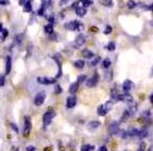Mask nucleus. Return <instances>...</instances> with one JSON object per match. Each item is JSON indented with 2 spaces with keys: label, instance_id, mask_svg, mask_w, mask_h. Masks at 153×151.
I'll return each instance as SVG.
<instances>
[{
  "label": "nucleus",
  "instance_id": "nucleus-1",
  "mask_svg": "<svg viewBox=\"0 0 153 151\" xmlns=\"http://www.w3.org/2000/svg\"><path fill=\"white\" fill-rule=\"evenodd\" d=\"M112 106H113L112 101H108L105 104H101V106H99L98 110H97V112H98V115H100V116L106 115V114H108V113L111 111Z\"/></svg>",
  "mask_w": 153,
  "mask_h": 151
},
{
  "label": "nucleus",
  "instance_id": "nucleus-2",
  "mask_svg": "<svg viewBox=\"0 0 153 151\" xmlns=\"http://www.w3.org/2000/svg\"><path fill=\"white\" fill-rule=\"evenodd\" d=\"M65 28L67 30H70V31H74V30H80L82 28V25L76 20H72L70 22H67L65 25Z\"/></svg>",
  "mask_w": 153,
  "mask_h": 151
},
{
  "label": "nucleus",
  "instance_id": "nucleus-3",
  "mask_svg": "<svg viewBox=\"0 0 153 151\" xmlns=\"http://www.w3.org/2000/svg\"><path fill=\"white\" fill-rule=\"evenodd\" d=\"M32 129V123H31V118L27 116L25 118V128H24V136H28L30 134Z\"/></svg>",
  "mask_w": 153,
  "mask_h": 151
},
{
  "label": "nucleus",
  "instance_id": "nucleus-4",
  "mask_svg": "<svg viewBox=\"0 0 153 151\" xmlns=\"http://www.w3.org/2000/svg\"><path fill=\"white\" fill-rule=\"evenodd\" d=\"M54 116H55V113L54 112H50V111H49V112H46L45 114H44V117H43L44 125H45L46 127L50 125Z\"/></svg>",
  "mask_w": 153,
  "mask_h": 151
},
{
  "label": "nucleus",
  "instance_id": "nucleus-5",
  "mask_svg": "<svg viewBox=\"0 0 153 151\" xmlns=\"http://www.w3.org/2000/svg\"><path fill=\"white\" fill-rule=\"evenodd\" d=\"M99 81V76L98 74H95L94 76H91L88 80H86V86L87 87H94L97 85Z\"/></svg>",
  "mask_w": 153,
  "mask_h": 151
},
{
  "label": "nucleus",
  "instance_id": "nucleus-6",
  "mask_svg": "<svg viewBox=\"0 0 153 151\" xmlns=\"http://www.w3.org/2000/svg\"><path fill=\"white\" fill-rule=\"evenodd\" d=\"M84 43H85V36H84L83 34H80L76 39V41L72 43V47H74V48H80L81 46L84 45Z\"/></svg>",
  "mask_w": 153,
  "mask_h": 151
},
{
  "label": "nucleus",
  "instance_id": "nucleus-7",
  "mask_svg": "<svg viewBox=\"0 0 153 151\" xmlns=\"http://www.w3.org/2000/svg\"><path fill=\"white\" fill-rule=\"evenodd\" d=\"M45 99H46V94L44 93V91H42V93L36 95L35 99H34V103H35L37 106H39L45 102Z\"/></svg>",
  "mask_w": 153,
  "mask_h": 151
},
{
  "label": "nucleus",
  "instance_id": "nucleus-8",
  "mask_svg": "<svg viewBox=\"0 0 153 151\" xmlns=\"http://www.w3.org/2000/svg\"><path fill=\"white\" fill-rule=\"evenodd\" d=\"M119 125H118V122H113L111 123V126L108 127V132H110V134H118L119 133Z\"/></svg>",
  "mask_w": 153,
  "mask_h": 151
},
{
  "label": "nucleus",
  "instance_id": "nucleus-9",
  "mask_svg": "<svg viewBox=\"0 0 153 151\" xmlns=\"http://www.w3.org/2000/svg\"><path fill=\"white\" fill-rule=\"evenodd\" d=\"M76 104V98L74 96H70V97H68L67 98V100H66V106L68 109H71V108H74V106Z\"/></svg>",
  "mask_w": 153,
  "mask_h": 151
},
{
  "label": "nucleus",
  "instance_id": "nucleus-10",
  "mask_svg": "<svg viewBox=\"0 0 153 151\" xmlns=\"http://www.w3.org/2000/svg\"><path fill=\"white\" fill-rule=\"evenodd\" d=\"M118 100L119 101H124V102H133V98L130 94L126 93L123 95H119L118 96Z\"/></svg>",
  "mask_w": 153,
  "mask_h": 151
},
{
  "label": "nucleus",
  "instance_id": "nucleus-11",
  "mask_svg": "<svg viewBox=\"0 0 153 151\" xmlns=\"http://www.w3.org/2000/svg\"><path fill=\"white\" fill-rule=\"evenodd\" d=\"M132 86H133V83H132L131 80H126V81L123 82V84H122V89H123L126 93H128V91L132 89Z\"/></svg>",
  "mask_w": 153,
  "mask_h": 151
},
{
  "label": "nucleus",
  "instance_id": "nucleus-12",
  "mask_svg": "<svg viewBox=\"0 0 153 151\" xmlns=\"http://www.w3.org/2000/svg\"><path fill=\"white\" fill-rule=\"evenodd\" d=\"M38 82L39 83H43V84H51V83H54L55 79H52V78H38Z\"/></svg>",
  "mask_w": 153,
  "mask_h": 151
},
{
  "label": "nucleus",
  "instance_id": "nucleus-13",
  "mask_svg": "<svg viewBox=\"0 0 153 151\" xmlns=\"http://www.w3.org/2000/svg\"><path fill=\"white\" fill-rule=\"evenodd\" d=\"M99 126H100V121H98V120H94V121L88 122V126H87V128H88V130L93 131V130L97 129Z\"/></svg>",
  "mask_w": 153,
  "mask_h": 151
},
{
  "label": "nucleus",
  "instance_id": "nucleus-14",
  "mask_svg": "<svg viewBox=\"0 0 153 151\" xmlns=\"http://www.w3.org/2000/svg\"><path fill=\"white\" fill-rule=\"evenodd\" d=\"M76 14L80 17L84 16V15L86 14V9L84 7H78L76 9Z\"/></svg>",
  "mask_w": 153,
  "mask_h": 151
},
{
  "label": "nucleus",
  "instance_id": "nucleus-15",
  "mask_svg": "<svg viewBox=\"0 0 153 151\" xmlns=\"http://www.w3.org/2000/svg\"><path fill=\"white\" fill-rule=\"evenodd\" d=\"M82 55H83L85 59H91V58H94V55L95 54H94L93 51L88 50V49H85V50L82 51Z\"/></svg>",
  "mask_w": 153,
  "mask_h": 151
},
{
  "label": "nucleus",
  "instance_id": "nucleus-16",
  "mask_svg": "<svg viewBox=\"0 0 153 151\" xmlns=\"http://www.w3.org/2000/svg\"><path fill=\"white\" fill-rule=\"evenodd\" d=\"M11 66H12V60H11V57H7V65H5V74H9L11 72Z\"/></svg>",
  "mask_w": 153,
  "mask_h": 151
},
{
  "label": "nucleus",
  "instance_id": "nucleus-17",
  "mask_svg": "<svg viewBox=\"0 0 153 151\" xmlns=\"http://www.w3.org/2000/svg\"><path fill=\"white\" fill-rule=\"evenodd\" d=\"M24 10L26 13H30L32 11V5H31V1H26L24 4Z\"/></svg>",
  "mask_w": 153,
  "mask_h": 151
},
{
  "label": "nucleus",
  "instance_id": "nucleus-18",
  "mask_svg": "<svg viewBox=\"0 0 153 151\" xmlns=\"http://www.w3.org/2000/svg\"><path fill=\"white\" fill-rule=\"evenodd\" d=\"M138 132H139V130L133 128V129H131V130H129V131H128V134H129V137L136 136V135L138 136Z\"/></svg>",
  "mask_w": 153,
  "mask_h": 151
},
{
  "label": "nucleus",
  "instance_id": "nucleus-19",
  "mask_svg": "<svg viewBox=\"0 0 153 151\" xmlns=\"http://www.w3.org/2000/svg\"><path fill=\"white\" fill-rule=\"evenodd\" d=\"M78 87H79V83L78 82H74L70 85V89H69V91L71 94H74L76 91H78Z\"/></svg>",
  "mask_w": 153,
  "mask_h": 151
},
{
  "label": "nucleus",
  "instance_id": "nucleus-20",
  "mask_svg": "<svg viewBox=\"0 0 153 151\" xmlns=\"http://www.w3.org/2000/svg\"><path fill=\"white\" fill-rule=\"evenodd\" d=\"M111 64H112V62H111L110 59H104V60L102 61V67L105 68V69H108L111 66Z\"/></svg>",
  "mask_w": 153,
  "mask_h": 151
},
{
  "label": "nucleus",
  "instance_id": "nucleus-21",
  "mask_svg": "<svg viewBox=\"0 0 153 151\" xmlns=\"http://www.w3.org/2000/svg\"><path fill=\"white\" fill-rule=\"evenodd\" d=\"M148 136V131L147 130H139V132H138V137L140 139H143L145 137H147Z\"/></svg>",
  "mask_w": 153,
  "mask_h": 151
},
{
  "label": "nucleus",
  "instance_id": "nucleus-22",
  "mask_svg": "<svg viewBox=\"0 0 153 151\" xmlns=\"http://www.w3.org/2000/svg\"><path fill=\"white\" fill-rule=\"evenodd\" d=\"M84 65H85V63H84V61H76L74 62V66H76V68H79V69H82V68L84 67Z\"/></svg>",
  "mask_w": 153,
  "mask_h": 151
},
{
  "label": "nucleus",
  "instance_id": "nucleus-23",
  "mask_svg": "<svg viewBox=\"0 0 153 151\" xmlns=\"http://www.w3.org/2000/svg\"><path fill=\"white\" fill-rule=\"evenodd\" d=\"M45 32L46 33H49V34H52L53 33V26L52 24H49L47 26H45Z\"/></svg>",
  "mask_w": 153,
  "mask_h": 151
},
{
  "label": "nucleus",
  "instance_id": "nucleus-24",
  "mask_svg": "<svg viewBox=\"0 0 153 151\" xmlns=\"http://www.w3.org/2000/svg\"><path fill=\"white\" fill-rule=\"evenodd\" d=\"M118 96H119V94L116 91V89H113L112 93H111V97H112V101H116L118 100Z\"/></svg>",
  "mask_w": 153,
  "mask_h": 151
},
{
  "label": "nucleus",
  "instance_id": "nucleus-25",
  "mask_svg": "<svg viewBox=\"0 0 153 151\" xmlns=\"http://www.w3.org/2000/svg\"><path fill=\"white\" fill-rule=\"evenodd\" d=\"M95 149L94 146H89V145H83L81 148V151H91Z\"/></svg>",
  "mask_w": 153,
  "mask_h": 151
},
{
  "label": "nucleus",
  "instance_id": "nucleus-26",
  "mask_svg": "<svg viewBox=\"0 0 153 151\" xmlns=\"http://www.w3.org/2000/svg\"><path fill=\"white\" fill-rule=\"evenodd\" d=\"M115 48H116V44H115L114 42H110V43L108 44V49L110 51H114Z\"/></svg>",
  "mask_w": 153,
  "mask_h": 151
},
{
  "label": "nucleus",
  "instance_id": "nucleus-27",
  "mask_svg": "<svg viewBox=\"0 0 153 151\" xmlns=\"http://www.w3.org/2000/svg\"><path fill=\"white\" fill-rule=\"evenodd\" d=\"M100 60H101V59L99 58V57H96L95 60H93V61L91 62V66H96V65H97L99 62H100Z\"/></svg>",
  "mask_w": 153,
  "mask_h": 151
},
{
  "label": "nucleus",
  "instance_id": "nucleus-28",
  "mask_svg": "<svg viewBox=\"0 0 153 151\" xmlns=\"http://www.w3.org/2000/svg\"><path fill=\"white\" fill-rule=\"evenodd\" d=\"M112 31H113L112 27H111V26H106V27H105V30L103 31V33H104V34H110Z\"/></svg>",
  "mask_w": 153,
  "mask_h": 151
},
{
  "label": "nucleus",
  "instance_id": "nucleus-29",
  "mask_svg": "<svg viewBox=\"0 0 153 151\" xmlns=\"http://www.w3.org/2000/svg\"><path fill=\"white\" fill-rule=\"evenodd\" d=\"M86 80V76L85 74H81V76H79V78H78V83H82V82H84Z\"/></svg>",
  "mask_w": 153,
  "mask_h": 151
},
{
  "label": "nucleus",
  "instance_id": "nucleus-30",
  "mask_svg": "<svg viewBox=\"0 0 153 151\" xmlns=\"http://www.w3.org/2000/svg\"><path fill=\"white\" fill-rule=\"evenodd\" d=\"M82 3H83V7L86 9V7H89V5H91L94 2L93 1H91V0H86V1H83Z\"/></svg>",
  "mask_w": 153,
  "mask_h": 151
},
{
  "label": "nucleus",
  "instance_id": "nucleus-31",
  "mask_svg": "<svg viewBox=\"0 0 153 151\" xmlns=\"http://www.w3.org/2000/svg\"><path fill=\"white\" fill-rule=\"evenodd\" d=\"M100 3L105 7H112L113 5V1H100Z\"/></svg>",
  "mask_w": 153,
  "mask_h": 151
},
{
  "label": "nucleus",
  "instance_id": "nucleus-32",
  "mask_svg": "<svg viewBox=\"0 0 153 151\" xmlns=\"http://www.w3.org/2000/svg\"><path fill=\"white\" fill-rule=\"evenodd\" d=\"M136 4L137 3L135 2V1H129V2H128V7H129V9H133V7H136Z\"/></svg>",
  "mask_w": 153,
  "mask_h": 151
},
{
  "label": "nucleus",
  "instance_id": "nucleus-33",
  "mask_svg": "<svg viewBox=\"0 0 153 151\" xmlns=\"http://www.w3.org/2000/svg\"><path fill=\"white\" fill-rule=\"evenodd\" d=\"M10 126H11V128H12V129L14 130L15 132H17V133H18V132H19V129H18V127H17V126L15 125V123L11 122V123H10Z\"/></svg>",
  "mask_w": 153,
  "mask_h": 151
},
{
  "label": "nucleus",
  "instance_id": "nucleus-34",
  "mask_svg": "<svg viewBox=\"0 0 153 151\" xmlns=\"http://www.w3.org/2000/svg\"><path fill=\"white\" fill-rule=\"evenodd\" d=\"M145 148H146V144L145 143H141L140 145H139V149H138V151H145Z\"/></svg>",
  "mask_w": 153,
  "mask_h": 151
},
{
  "label": "nucleus",
  "instance_id": "nucleus-35",
  "mask_svg": "<svg viewBox=\"0 0 153 151\" xmlns=\"http://www.w3.org/2000/svg\"><path fill=\"white\" fill-rule=\"evenodd\" d=\"M4 76H0V86H3V85H4Z\"/></svg>",
  "mask_w": 153,
  "mask_h": 151
},
{
  "label": "nucleus",
  "instance_id": "nucleus-36",
  "mask_svg": "<svg viewBox=\"0 0 153 151\" xmlns=\"http://www.w3.org/2000/svg\"><path fill=\"white\" fill-rule=\"evenodd\" d=\"M111 79H112V72H111L110 70H108V71H106V80L110 81Z\"/></svg>",
  "mask_w": 153,
  "mask_h": 151
},
{
  "label": "nucleus",
  "instance_id": "nucleus-37",
  "mask_svg": "<svg viewBox=\"0 0 153 151\" xmlns=\"http://www.w3.org/2000/svg\"><path fill=\"white\" fill-rule=\"evenodd\" d=\"M55 89H55V93H56V94H59V93H61V91H62V87H61L60 85H57Z\"/></svg>",
  "mask_w": 153,
  "mask_h": 151
},
{
  "label": "nucleus",
  "instance_id": "nucleus-38",
  "mask_svg": "<svg viewBox=\"0 0 153 151\" xmlns=\"http://www.w3.org/2000/svg\"><path fill=\"white\" fill-rule=\"evenodd\" d=\"M27 151H35V147H33V146H29L28 148H27Z\"/></svg>",
  "mask_w": 153,
  "mask_h": 151
},
{
  "label": "nucleus",
  "instance_id": "nucleus-39",
  "mask_svg": "<svg viewBox=\"0 0 153 151\" xmlns=\"http://www.w3.org/2000/svg\"><path fill=\"white\" fill-rule=\"evenodd\" d=\"M2 33H3V39H5V37H7V31L5 29H3Z\"/></svg>",
  "mask_w": 153,
  "mask_h": 151
},
{
  "label": "nucleus",
  "instance_id": "nucleus-40",
  "mask_svg": "<svg viewBox=\"0 0 153 151\" xmlns=\"http://www.w3.org/2000/svg\"><path fill=\"white\" fill-rule=\"evenodd\" d=\"M44 11H45V9H44V7H41V10L38 11V14H39V15H43L44 14Z\"/></svg>",
  "mask_w": 153,
  "mask_h": 151
},
{
  "label": "nucleus",
  "instance_id": "nucleus-41",
  "mask_svg": "<svg viewBox=\"0 0 153 151\" xmlns=\"http://www.w3.org/2000/svg\"><path fill=\"white\" fill-rule=\"evenodd\" d=\"M99 151H108V150H106V147H105V146H102V147H100Z\"/></svg>",
  "mask_w": 153,
  "mask_h": 151
},
{
  "label": "nucleus",
  "instance_id": "nucleus-42",
  "mask_svg": "<svg viewBox=\"0 0 153 151\" xmlns=\"http://www.w3.org/2000/svg\"><path fill=\"white\" fill-rule=\"evenodd\" d=\"M9 3V1H5V0H1L0 1V4H7Z\"/></svg>",
  "mask_w": 153,
  "mask_h": 151
},
{
  "label": "nucleus",
  "instance_id": "nucleus-43",
  "mask_svg": "<svg viewBox=\"0 0 153 151\" xmlns=\"http://www.w3.org/2000/svg\"><path fill=\"white\" fill-rule=\"evenodd\" d=\"M150 101L153 103V93H152V95H151V96H150Z\"/></svg>",
  "mask_w": 153,
  "mask_h": 151
},
{
  "label": "nucleus",
  "instance_id": "nucleus-44",
  "mask_svg": "<svg viewBox=\"0 0 153 151\" xmlns=\"http://www.w3.org/2000/svg\"><path fill=\"white\" fill-rule=\"evenodd\" d=\"M3 29H2V24H0V32H2Z\"/></svg>",
  "mask_w": 153,
  "mask_h": 151
},
{
  "label": "nucleus",
  "instance_id": "nucleus-45",
  "mask_svg": "<svg viewBox=\"0 0 153 151\" xmlns=\"http://www.w3.org/2000/svg\"><path fill=\"white\" fill-rule=\"evenodd\" d=\"M152 71H153V70H152Z\"/></svg>",
  "mask_w": 153,
  "mask_h": 151
}]
</instances>
